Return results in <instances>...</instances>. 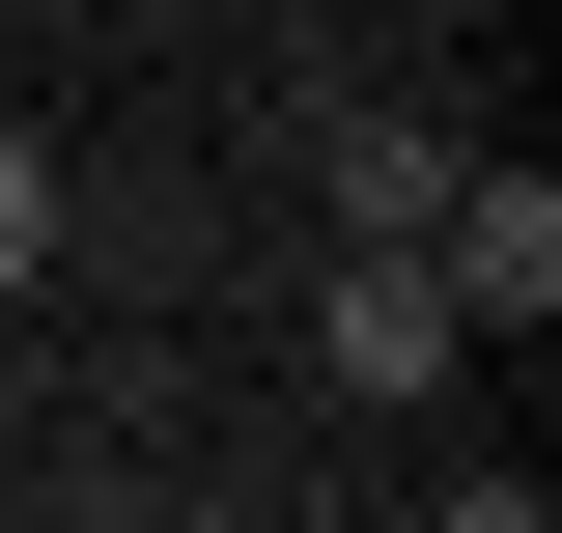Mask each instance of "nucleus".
<instances>
[{"instance_id":"obj_2","label":"nucleus","mask_w":562,"mask_h":533,"mask_svg":"<svg viewBox=\"0 0 562 533\" xmlns=\"http://www.w3.org/2000/svg\"><path fill=\"white\" fill-rule=\"evenodd\" d=\"M310 365H338V394H450V281H422V225H338V281H310Z\"/></svg>"},{"instance_id":"obj_1","label":"nucleus","mask_w":562,"mask_h":533,"mask_svg":"<svg viewBox=\"0 0 562 533\" xmlns=\"http://www.w3.org/2000/svg\"><path fill=\"white\" fill-rule=\"evenodd\" d=\"M422 281H450V337H535V309H562V169H479V140H450Z\"/></svg>"},{"instance_id":"obj_4","label":"nucleus","mask_w":562,"mask_h":533,"mask_svg":"<svg viewBox=\"0 0 562 533\" xmlns=\"http://www.w3.org/2000/svg\"><path fill=\"white\" fill-rule=\"evenodd\" d=\"M57 281V140H0V309Z\"/></svg>"},{"instance_id":"obj_3","label":"nucleus","mask_w":562,"mask_h":533,"mask_svg":"<svg viewBox=\"0 0 562 533\" xmlns=\"http://www.w3.org/2000/svg\"><path fill=\"white\" fill-rule=\"evenodd\" d=\"M310 197H338V225H422V197H450V113H310Z\"/></svg>"}]
</instances>
